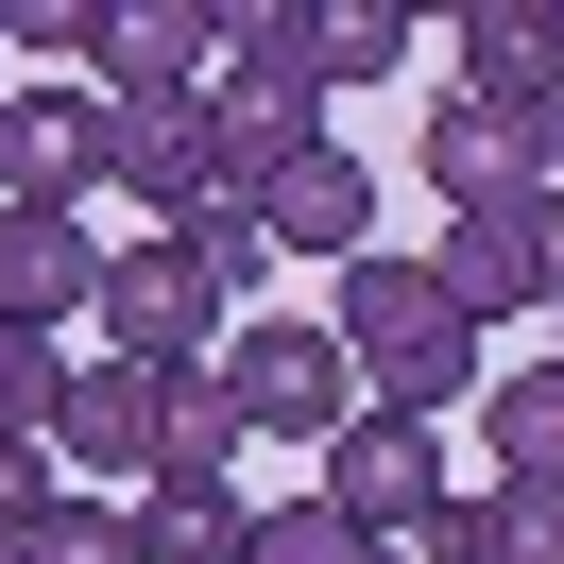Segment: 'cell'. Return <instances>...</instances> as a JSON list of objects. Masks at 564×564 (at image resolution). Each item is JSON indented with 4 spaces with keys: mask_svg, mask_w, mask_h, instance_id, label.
<instances>
[{
    "mask_svg": "<svg viewBox=\"0 0 564 564\" xmlns=\"http://www.w3.org/2000/svg\"><path fill=\"white\" fill-rule=\"evenodd\" d=\"M325 343H343V377H359V411H411V427H445L462 393H479V325H462V291L427 274V257H343V308H325Z\"/></svg>",
    "mask_w": 564,
    "mask_h": 564,
    "instance_id": "cell-1",
    "label": "cell"
},
{
    "mask_svg": "<svg viewBox=\"0 0 564 564\" xmlns=\"http://www.w3.org/2000/svg\"><path fill=\"white\" fill-rule=\"evenodd\" d=\"M206 138L223 172H291V154H325V0H240L223 18V69H206Z\"/></svg>",
    "mask_w": 564,
    "mask_h": 564,
    "instance_id": "cell-2",
    "label": "cell"
},
{
    "mask_svg": "<svg viewBox=\"0 0 564 564\" xmlns=\"http://www.w3.org/2000/svg\"><path fill=\"white\" fill-rule=\"evenodd\" d=\"M206 393L240 411V445H343L359 427V377H343V343L325 325H291V308H257V325H223V359H206Z\"/></svg>",
    "mask_w": 564,
    "mask_h": 564,
    "instance_id": "cell-3",
    "label": "cell"
},
{
    "mask_svg": "<svg viewBox=\"0 0 564 564\" xmlns=\"http://www.w3.org/2000/svg\"><path fill=\"white\" fill-rule=\"evenodd\" d=\"M172 393H188V377H154V359H104V343H86V359H69V393H52V462H69L86 496L154 479V445H172Z\"/></svg>",
    "mask_w": 564,
    "mask_h": 564,
    "instance_id": "cell-4",
    "label": "cell"
},
{
    "mask_svg": "<svg viewBox=\"0 0 564 564\" xmlns=\"http://www.w3.org/2000/svg\"><path fill=\"white\" fill-rule=\"evenodd\" d=\"M86 325H104V359H154V377H206L240 308H223V291L188 274L172 240H138V257H104V291H86Z\"/></svg>",
    "mask_w": 564,
    "mask_h": 564,
    "instance_id": "cell-5",
    "label": "cell"
},
{
    "mask_svg": "<svg viewBox=\"0 0 564 564\" xmlns=\"http://www.w3.org/2000/svg\"><path fill=\"white\" fill-rule=\"evenodd\" d=\"M120 188V104L104 86H18L0 104V206H104Z\"/></svg>",
    "mask_w": 564,
    "mask_h": 564,
    "instance_id": "cell-6",
    "label": "cell"
},
{
    "mask_svg": "<svg viewBox=\"0 0 564 564\" xmlns=\"http://www.w3.org/2000/svg\"><path fill=\"white\" fill-rule=\"evenodd\" d=\"M325 513H343V530H377V547H411V530L427 513H445V427H411V411H359L343 427V445H325Z\"/></svg>",
    "mask_w": 564,
    "mask_h": 564,
    "instance_id": "cell-7",
    "label": "cell"
},
{
    "mask_svg": "<svg viewBox=\"0 0 564 564\" xmlns=\"http://www.w3.org/2000/svg\"><path fill=\"white\" fill-rule=\"evenodd\" d=\"M427 274L462 291V325H547V291H564V257H547V188H513V206H462Z\"/></svg>",
    "mask_w": 564,
    "mask_h": 564,
    "instance_id": "cell-8",
    "label": "cell"
},
{
    "mask_svg": "<svg viewBox=\"0 0 564 564\" xmlns=\"http://www.w3.org/2000/svg\"><path fill=\"white\" fill-rule=\"evenodd\" d=\"M240 206L274 223V257H325V274H343V257H377V172H359L343 138H325V154H291V172H257Z\"/></svg>",
    "mask_w": 564,
    "mask_h": 564,
    "instance_id": "cell-9",
    "label": "cell"
},
{
    "mask_svg": "<svg viewBox=\"0 0 564 564\" xmlns=\"http://www.w3.org/2000/svg\"><path fill=\"white\" fill-rule=\"evenodd\" d=\"M86 291H104V240H86V206H0V325H86Z\"/></svg>",
    "mask_w": 564,
    "mask_h": 564,
    "instance_id": "cell-10",
    "label": "cell"
},
{
    "mask_svg": "<svg viewBox=\"0 0 564 564\" xmlns=\"http://www.w3.org/2000/svg\"><path fill=\"white\" fill-rule=\"evenodd\" d=\"M223 188H240V172H223L206 104H138V120H120V206H138L154 240H172V223H206Z\"/></svg>",
    "mask_w": 564,
    "mask_h": 564,
    "instance_id": "cell-11",
    "label": "cell"
},
{
    "mask_svg": "<svg viewBox=\"0 0 564 564\" xmlns=\"http://www.w3.org/2000/svg\"><path fill=\"white\" fill-rule=\"evenodd\" d=\"M411 547L427 564H564V479H445V513Z\"/></svg>",
    "mask_w": 564,
    "mask_h": 564,
    "instance_id": "cell-12",
    "label": "cell"
},
{
    "mask_svg": "<svg viewBox=\"0 0 564 564\" xmlns=\"http://www.w3.org/2000/svg\"><path fill=\"white\" fill-rule=\"evenodd\" d=\"M206 69H223V18H188V0H120L104 18V104L138 120V104H206Z\"/></svg>",
    "mask_w": 564,
    "mask_h": 564,
    "instance_id": "cell-13",
    "label": "cell"
},
{
    "mask_svg": "<svg viewBox=\"0 0 564 564\" xmlns=\"http://www.w3.org/2000/svg\"><path fill=\"white\" fill-rule=\"evenodd\" d=\"M240 547H257V496L240 479H188V462L138 479V564H240Z\"/></svg>",
    "mask_w": 564,
    "mask_h": 564,
    "instance_id": "cell-14",
    "label": "cell"
},
{
    "mask_svg": "<svg viewBox=\"0 0 564 564\" xmlns=\"http://www.w3.org/2000/svg\"><path fill=\"white\" fill-rule=\"evenodd\" d=\"M427 206H513V188H530V138H513V120H496V104H462V86H445V104H427Z\"/></svg>",
    "mask_w": 564,
    "mask_h": 564,
    "instance_id": "cell-15",
    "label": "cell"
},
{
    "mask_svg": "<svg viewBox=\"0 0 564 564\" xmlns=\"http://www.w3.org/2000/svg\"><path fill=\"white\" fill-rule=\"evenodd\" d=\"M547 69H564V0H547V18H530V0H479V18H462V104L513 120Z\"/></svg>",
    "mask_w": 564,
    "mask_h": 564,
    "instance_id": "cell-16",
    "label": "cell"
},
{
    "mask_svg": "<svg viewBox=\"0 0 564 564\" xmlns=\"http://www.w3.org/2000/svg\"><path fill=\"white\" fill-rule=\"evenodd\" d=\"M479 445H496V479H564V377L547 359L479 377Z\"/></svg>",
    "mask_w": 564,
    "mask_h": 564,
    "instance_id": "cell-17",
    "label": "cell"
},
{
    "mask_svg": "<svg viewBox=\"0 0 564 564\" xmlns=\"http://www.w3.org/2000/svg\"><path fill=\"white\" fill-rule=\"evenodd\" d=\"M172 257H188V274H206V291H223V308H240V325H257V291H274V223H257V206H240V188H223V206H206V223H172Z\"/></svg>",
    "mask_w": 564,
    "mask_h": 564,
    "instance_id": "cell-18",
    "label": "cell"
},
{
    "mask_svg": "<svg viewBox=\"0 0 564 564\" xmlns=\"http://www.w3.org/2000/svg\"><path fill=\"white\" fill-rule=\"evenodd\" d=\"M18 564H138V496H86L69 479L35 530H18Z\"/></svg>",
    "mask_w": 564,
    "mask_h": 564,
    "instance_id": "cell-19",
    "label": "cell"
},
{
    "mask_svg": "<svg viewBox=\"0 0 564 564\" xmlns=\"http://www.w3.org/2000/svg\"><path fill=\"white\" fill-rule=\"evenodd\" d=\"M240 564H411V547H377V530H343L325 496H257V547Z\"/></svg>",
    "mask_w": 564,
    "mask_h": 564,
    "instance_id": "cell-20",
    "label": "cell"
},
{
    "mask_svg": "<svg viewBox=\"0 0 564 564\" xmlns=\"http://www.w3.org/2000/svg\"><path fill=\"white\" fill-rule=\"evenodd\" d=\"M411 69V0H325V104Z\"/></svg>",
    "mask_w": 564,
    "mask_h": 564,
    "instance_id": "cell-21",
    "label": "cell"
},
{
    "mask_svg": "<svg viewBox=\"0 0 564 564\" xmlns=\"http://www.w3.org/2000/svg\"><path fill=\"white\" fill-rule=\"evenodd\" d=\"M52 393H69V343L0 325V445H52Z\"/></svg>",
    "mask_w": 564,
    "mask_h": 564,
    "instance_id": "cell-22",
    "label": "cell"
},
{
    "mask_svg": "<svg viewBox=\"0 0 564 564\" xmlns=\"http://www.w3.org/2000/svg\"><path fill=\"white\" fill-rule=\"evenodd\" d=\"M104 18H120V0H18V18H0V52H52V69H104Z\"/></svg>",
    "mask_w": 564,
    "mask_h": 564,
    "instance_id": "cell-23",
    "label": "cell"
},
{
    "mask_svg": "<svg viewBox=\"0 0 564 564\" xmlns=\"http://www.w3.org/2000/svg\"><path fill=\"white\" fill-rule=\"evenodd\" d=\"M52 496H69V462H52V445H0V530H35Z\"/></svg>",
    "mask_w": 564,
    "mask_h": 564,
    "instance_id": "cell-24",
    "label": "cell"
},
{
    "mask_svg": "<svg viewBox=\"0 0 564 564\" xmlns=\"http://www.w3.org/2000/svg\"><path fill=\"white\" fill-rule=\"evenodd\" d=\"M513 138H530V188H564V69H547V86L513 104Z\"/></svg>",
    "mask_w": 564,
    "mask_h": 564,
    "instance_id": "cell-25",
    "label": "cell"
},
{
    "mask_svg": "<svg viewBox=\"0 0 564 564\" xmlns=\"http://www.w3.org/2000/svg\"><path fill=\"white\" fill-rule=\"evenodd\" d=\"M547 377H564V291H547Z\"/></svg>",
    "mask_w": 564,
    "mask_h": 564,
    "instance_id": "cell-26",
    "label": "cell"
},
{
    "mask_svg": "<svg viewBox=\"0 0 564 564\" xmlns=\"http://www.w3.org/2000/svg\"><path fill=\"white\" fill-rule=\"evenodd\" d=\"M547 257H564V188H547Z\"/></svg>",
    "mask_w": 564,
    "mask_h": 564,
    "instance_id": "cell-27",
    "label": "cell"
},
{
    "mask_svg": "<svg viewBox=\"0 0 564 564\" xmlns=\"http://www.w3.org/2000/svg\"><path fill=\"white\" fill-rule=\"evenodd\" d=\"M0 564H18V530H0Z\"/></svg>",
    "mask_w": 564,
    "mask_h": 564,
    "instance_id": "cell-28",
    "label": "cell"
}]
</instances>
